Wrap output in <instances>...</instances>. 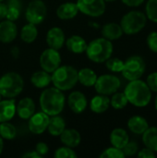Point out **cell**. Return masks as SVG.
Masks as SVG:
<instances>
[{"instance_id": "cell-25", "label": "cell", "mask_w": 157, "mask_h": 158, "mask_svg": "<svg viewBox=\"0 0 157 158\" xmlns=\"http://www.w3.org/2000/svg\"><path fill=\"white\" fill-rule=\"evenodd\" d=\"M31 84L38 89H44L49 86V84L52 82L51 75L47 71L42 69L37 70L32 73L31 76Z\"/></svg>"}, {"instance_id": "cell-47", "label": "cell", "mask_w": 157, "mask_h": 158, "mask_svg": "<svg viewBox=\"0 0 157 158\" xmlns=\"http://www.w3.org/2000/svg\"><path fill=\"white\" fill-rule=\"evenodd\" d=\"M105 2H113V1H116V0H105Z\"/></svg>"}, {"instance_id": "cell-11", "label": "cell", "mask_w": 157, "mask_h": 158, "mask_svg": "<svg viewBox=\"0 0 157 158\" xmlns=\"http://www.w3.org/2000/svg\"><path fill=\"white\" fill-rule=\"evenodd\" d=\"M61 64V56L58 50L47 48L40 56V66L48 73H53Z\"/></svg>"}, {"instance_id": "cell-8", "label": "cell", "mask_w": 157, "mask_h": 158, "mask_svg": "<svg viewBox=\"0 0 157 158\" xmlns=\"http://www.w3.org/2000/svg\"><path fill=\"white\" fill-rule=\"evenodd\" d=\"M121 81L118 77L112 74H104L97 77L94 84L95 91L104 95H112L120 88Z\"/></svg>"}, {"instance_id": "cell-21", "label": "cell", "mask_w": 157, "mask_h": 158, "mask_svg": "<svg viewBox=\"0 0 157 158\" xmlns=\"http://www.w3.org/2000/svg\"><path fill=\"white\" fill-rule=\"evenodd\" d=\"M16 114V105L12 99L0 101V123L10 121Z\"/></svg>"}, {"instance_id": "cell-22", "label": "cell", "mask_w": 157, "mask_h": 158, "mask_svg": "<svg viewBox=\"0 0 157 158\" xmlns=\"http://www.w3.org/2000/svg\"><path fill=\"white\" fill-rule=\"evenodd\" d=\"M130 136L126 130L122 128H116L110 133V143L112 146L123 149V147L129 143Z\"/></svg>"}, {"instance_id": "cell-41", "label": "cell", "mask_w": 157, "mask_h": 158, "mask_svg": "<svg viewBox=\"0 0 157 158\" xmlns=\"http://www.w3.org/2000/svg\"><path fill=\"white\" fill-rule=\"evenodd\" d=\"M155 156H156L155 152H154L153 150H151L148 147H145V148L142 149L138 153V157L141 158H155Z\"/></svg>"}, {"instance_id": "cell-30", "label": "cell", "mask_w": 157, "mask_h": 158, "mask_svg": "<svg viewBox=\"0 0 157 158\" xmlns=\"http://www.w3.org/2000/svg\"><path fill=\"white\" fill-rule=\"evenodd\" d=\"M6 5V19L11 21L17 20L21 14V5L19 0H9Z\"/></svg>"}, {"instance_id": "cell-26", "label": "cell", "mask_w": 157, "mask_h": 158, "mask_svg": "<svg viewBox=\"0 0 157 158\" xmlns=\"http://www.w3.org/2000/svg\"><path fill=\"white\" fill-rule=\"evenodd\" d=\"M65 129H66V122L62 117H60L59 115L50 117L47 126V131L50 135L54 137L59 136L64 131Z\"/></svg>"}, {"instance_id": "cell-24", "label": "cell", "mask_w": 157, "mask_h": 158, "mask_svg": "<svg viewBox=\"0 0 157 158\" xmlns=\"http://www.w3.org/2000/svg\"><path fill=\"white\" fill-rule=\"evenodd\" d=\"M67 48L73 54H82L85 52L87 43L83 37L80 35H72L65 42Z\"/></svg>"}, {"instance_id": "cell-28", "label": "cell", "mask_w": 157, "mask_h": 158, "mask_svg": "<svg viewBox=\"0 0 157 158\" xmlns=\"http://www.w3.org/2000/svg\"><path fill=\"white\" fill-rule=\"evenodd\" d=\"M142 135L144 146L157 153V127H149Z\"/></svg>"}, {"instance_id": "cell-29", "label": "cell", "mask_w": 157, "mask_h": 158, "mask_svg": "<svg viewBox=\"0 0 157 158\" xmlns=\"http://www.w3.org/2000/svg\"><path fill=\"white\" fill-rule=\"evenodd\" d=\"M38 36V29L32 23H27L20 30V39L26 44L33 43Z\"/></svg>"}, {"instance_id": "cell-32", "label": "cell", "mask_w": 157, "mask_h": 158, "mask_svg": "<svg viewBox=\"0 0 157 158\" xmlns=\"http://www.w3.org/2000/svg\"><path fill=\"white\" fill-rule=\"evenodd\" d=\"M128 104H129V101L124 93L116 92L115 94H112V97L110 98V106L114 109H117V110L125 108Z\"/></svg>"}, {"instance_id": "cell-38", "label": "cell", "mask_w": 157, "mask_h": 158, "mask_svg": "<svg viewBox=\"0 0 157 158\" xmlns=\"http://www.w3.org/2000/svg\"><path fill=\"white\" fill-rule=\"evenodd\" d=\"M146 43L152 52L157 53V31H152L148 34Z\"/></svg>"}, {"instance_id": "cell-45", "label": "cell", "mask_w": 157, "mask_h": 158, "mask_svg": "<svg viewBox=\"0 0 157 158\" xmlns=\"http://www.w3.org/2000/svg\"><path fill=\"white\" fill-rule=\"evenodd\" d=\"M3 148H4V142H3V139L0 136V155H1V153L3 151Z\"/></svg>"}, {"instance_id": "cell-46", "label": "cell", "mask_w": 157, "mask_h": 158, "mask_svg": "<svg viewBox=\"0 0 157 158\" xmlns=\"http://www.w3.org/2000/svg\"><path fill=\"white\" fill-rule=\"evenodd\" d=\"M155 110L157 111V95L155 97Z\"/></svg>"}, {"instance_id": "cell-34", "label": "cell", "mask_w": 157, "mask_h": 158, "mask_svg": "<svg viewBox=\"0 0 157 158\" xmlns=\"http://www.w3.org/2000/svg\"><path fill=\"white\" fill-rule=\"evenodd\" d=\"M105 63L107 69L114 73L121 72L123 66H124V61L117 57H109Z\"/></svg>"}, {"instance_id": "cell-10", "label": "cell", "mask_w": 157, "mask_h": 158, "mask_svg": "<svg viewBox=\"0 0 157 158\" xmlns=\"http://www.w3.org/2000/svg\"><path fill=\"white\" fill-rule=\"evenodd\" d=\"M79 12L90 17H100L105 12V0H77Z\"/></svg>"}, {"instance_id": "cell-36", "label": "cell", "mask_w": 157, "mask_h": 158, "mask_svg": "<svg viewBox=\"0 0 157 158\" xmlns=\"http://www.w3.org/2000/svg\"><path fill=\"white\" fill-rule=\"evenodd\" d=\"M54 156L56 158H76L78 156L73 150V148L64 145L56 150Z\"/></svg>"}, {"instance_id": "cell-18", "label": "cell", "mask_w": 157, "mask_h": 158, "mask_svg": "<svg viewBox=\"0 0 157 158\" xmlns=\"http://www.w3.org/2000/svg\"><path fill=\"white\" fill-rule=\"evenodd\" d=\"M56 16L59 19L62 20H68V19H74L78 13H79V8L77 6L76 3L73 2H66L61 4L57 8H56Z\"/></svg>"}, {"instance_id": "cell-15", "label": "cell", "mask_w": 157, "mask_h": 158, "mask_svg": "<svg viewBox=\"0 0 157 158\" xmlns=\"http://www.w3.org/2000/svg\"><path fill=\"white\" fill-rule=\"evenodd\" d=\"M18 35V28L14 21L6 19L0 22V42L9 44L13 42Z\"/></svg>"}, {"instance_id": "cell-4", "label": "cell", "mask_w": 157, "mask_h": 158, "mask_svg": "<svg viewBox=\"0 0 157 158\" xmlns=\"http://www.w3.org/2000/svg\"><path fill=\"white\" fill-rule=\"evenodd\" d=\"M54 87L61 91L73 89L78 83V70L69 65L59 66L51 75Z\"/></svg>"}, {"instance_id": "cell-1", "label": "cell", "mask_w": 157, "mask_h": 158, "mask_svg": "<svg viewBox=\"0 0 157 158\" xmlns=\"http://www.w3.org/2000/svg\"><path fill=\"white\" fill-rule=\"evenodd\" d=\"M39 103L42 111L52 117L59 115L63 111L66 104V97L63 91L56 87H46L40 95Z\"/></svg>"}, {"instance_id": "cell-39", "label": "cell", "mask_w": 157, "mask_h": 158, "mask_svg": "<svg viewBox=\"0 0 157 158\" xmlns=\"http://www.w3.org/2000/svg\"><path fill=\"white\" fill-rule=\"evenodd\" d=\"M146 83L152 92L157 94V71L148 75L146 79Z\"/></svg>"}, {"instance_id": "cell-5", "label": "cell", "mask_w": 157, "mask_h": 158, "mask_svg": "<svg viewBox=\"0 0 157 158\" xmlns=\"http://www.w3.org/2000/svg\"><path fill=\"white\" fill-rule=\"evenodd\" d=\"M24 88L22 77L14 71L5 73L0 78V94L4 98L12 99L18 96Z\"/></svg>"}, {"instance_id": "cell-6", "label": "cell", "mask_w": 157, "mask_h": 158, "mask_svg": "<svg viewBox=\"0 0 157 158\" xmlns=\"http://www.w3.org/2000/svg\"><path fill=\"white\" fill-rule=\"evenodd\" d=\"M147 23V17L145 13L138 10H131L126 13L121 20L120 26L125 34L134 35L142 31Z\"/></svg>"}, {"instance_id": "cell-48", "label": "cell", "mask_w": 157, "mask_h": 158, "mask_svg": "<svg viewBox=\"0 0 157 158\" xmlns=\"http://www.w3.org/2000/svg\"><path fill=\"white\" fill-rule=\"evenodd\" d=\"M1 98H2V96H1V94H0V101H1V100H2V99H1Z\"/></svg>"}, {"instance_id": "cell-14", "label": "cell", "mask_w": 157, "mask_h": 158, "mask_svg": "<svg viewBox=\"0 0 157 158\" xmlns=\"http://www.w3.org/2000/svg\"><path fill=\"white\" fill-rule=\"evenodd\" d=\"M46 44L50 48L60 50L66 42V36L62 29L59 27L51 28L46 33Z\"/></svg>"}, {"instance_id": "cell-42", "label": "cell", "mask_w": 157, "mask_h": 158, "mask_svg": "<svg viewBox=\"0 0 157 158\" xmlns=\"http://www.w3.org/2000/svg\"><path fill=\"white\" fill-rule=\"evenodd\" d=\"M121 1H122L123 4H125L126 6H130V7L139 6L144 2V0H121Z\"/></svg>"}, {"instance_id": "cell-23", "label": "cell", "mask_w": 157, "mask_h": 158, "mask_svg": "<svg viewBox=\"0 0 157 158\" xmlns=\"http://www.w3.org/2000/svg\"><path fill=\"white\" fill-rule=\"evenodd\" d=\"M123 31L120 24L116 22H109L103 26L102 36L109 41H116L123 35Z\"/></svg>"}, {"instance_id": "cell-12", "label": "cell", "mask_w": 157, "mask_h": 158, "mask_svg": "<svg viewBox=\"0 0 157 158\" xmlns=\"http://www.w3.org/2000/svg\"><path fill=\"white\" fill-rule=\"evenodd\" d=\"M50 116L43 111L35 112L28 119L29 131L33 134H42L47 130Z\"/></svg>"}, {"instance_id": "cell-19", "label": "cell", "mask_w": 157, "mask_h": 158, "mask_svg": "<svg viewBox=\"0 0 157 158\" xmlns=\"http://www.w3.org/2000/svg\"><path fill=\"white\" fill-rule=\"evenodd\" d=\"M110 106V98L107 95L100 94L93 96L90 102V108L93 113L102 114L105 112Z\"/></svg>"}, {"instance_id": "cell-31", "label": "cell", "mask_w": 157, "mask_h": 158, "mask_svg": "<svg viewBox=\"0 0 157 158\" xmlns=\"http://www.w3.org/2000/svg\"><path fill=\"white\" fill-rule=\"evenodd\" d=\"M0 136L3 140H13L17 136V131L13 124L8 121L0 123Z\"/></svg>"}, {"instance_id": "cell-35", "label": "cell", "mask_w": 157, "mask_h": 158, "mask_svg": "<svg viewBox=\"0 0 157 158\" xmlns=\"http://www.w3.org/2000/svg\"><path fill=\"white\" fill-rule=\"evenodd\" d=\"M100 158H124L125 155L122 151V149L111 146L106 148L102 152V154L99 156Z\"/></svg>"}, {"instance_id": "cell-2", "label": "cell", "mask_w": 157, "mask_h": 158, "mask_svg": "<svg viewBox=\"0 0 157 158\" xmlns=\"http://www.w3.org/2000/svg\"><path fill=\"white\" fill-rule=\"evenodd\" d=\"M124 94L129 103L136 107H145L152 100V91L141 79L130 81L125 87Z\"/></svg>"}, {"instance_id": "cell-27", "label": "cell", "mask_w": 157, "mask_h": 158, "mask_svg": "<svg viewBox=\"0 0 157 158\" xmlns=\"http://www.w3.org/2000/svg\"><path fill=\"white\" fill-rule=\"evenodd\" d=\"M97 80L96 73L90 68H83L78 71V82L85 87H93Z\"/></svg>"}, {"instance_id": "cell-44", "label": "cell", "mask_w": 157, "mask_h": 158, "mask_svg": "<svg viewBox=\"0 0 157 158\" xmlns=\"http://www.w3.org/2000/svg\"><path fill=\"white\" fill-rule=\"evenodd\" d=\"M6 5L0 2V21L6 19Z\"/></svg>"}, {"instance_id": "cell-33", "label": "cell", "mask_w": 157, "mask_h": 158, "mask_svg": "<svg viewBox=\"0 0 157 158\" xmlns=\"http://www.w3.org/2000/svg\"><path fill=\"white\" fill-rule=\"evenodd\" d=\"M145 15L148 19L157 23V0H148L145 6Z\"/></svg>"}, {"instance_id": "cell-17", "label": "cell", "mask_w": 157, "mask_h": 158, "mask_svg": "<svg viewBox=\"0 0 157 158\" xmlns=\"http://www.w3.org/2000/svg\"><path fill=\"white\" fill-rule=\"evenodd\" d=\"M59 137L63 145L70 148H76L81 142V134L75 129H65Z\"/></svg>"}, {"instance_id": "cell-13", "label": "cell", "mask_w": 157, "mask_h": 158, "mask_svg": "<svg viewBox=\"0 0 157 158\" xmlns=\"http://www.w3.org/2000/svg\"><path fill=\"white\" fill-rule=\"evenodd\" d=\"M68 106L73 113L81 114L86 109L88 101L84 94L80 91H74L71 92L68 97Z\"/></svg>"}, {"instance_id": "cell-9", "label": "cell", "mask_w": 157, "mask_h": 158, "mask_svg": "<svg viewBox=\"0 0 157 158\" xmlns=\"http://www.w3.org/2000/svg\"><path fill=\"white\" fill-rule=\"evenodd\" d=\"M47 7L42 0L31 1L25 10V18L29 23L34 25L41 24L46 18Z\"/></svg>"}, {"instance_id": "cell-20", "label": "cell", "mask_w": 157, "mask_h": 158, "mask_svg": "<svg viewBox=\"0 0 157 158\" xmlns=\"http://www.w3.org/2000/svg\"><path fill=\"white\" fill-rule=\"evenodd\" d=\"M128 129L134 134L142 135L150 126L147 119L142 116H133L128 120Z\"/></svg>"}, {"instance_id": "cell-40", "label": "cell", "mask_w": 157, "mask_h": 158, "mask_svg": "<svg viewBox=\"0 0 157 158\" xmlns=\"http://www.w3.org/2000/svg\"><path fill=\"white\" fill-rule=\"evenodd\" d=\"M34 150L37 152V154H38L41 157H43V156H45V155L48 154V152H49V147H48V145H47L45 143L39 142V143H36L35 149H34Z\"/></svg>"}, {"instance_id": "cell-7", "label": "cell", "mask_w": 157, "mask_h": 158, "mask_svg": "<svg viewBox=\"0 0 157 158\" xmlns=\"http://www.w3.org/2000/svg\"><path fill=\"white\" fill-rule=\"evenodd\" d=\"M146 65L144 59L140 56H132L124 61L122 69V75L128 81H134L141 79L145 73Z\"/></svg>"}, {"instance_id": "cell-43", "label": "cell", "mask_w": 157, "mask_h": 158, "mask_svg": "<svg viewBox=\"0 0 157 158\" xmlns=\"http://www.w3.org/2000/svg\"><path fill=\"white\" fill-rule=\"evenodd\" d=\"M22 157L24 158H41V156L37 154L35 150L33 151H28L27 153L22 155Z\"/></svg>"}, {"instance_id": "cell-37", "label": "cell", "mask_w": 157, "mask_h": 158, "mask_svg": "<svg viewBox=\"0 0 157 158\" xmlns=\"http://www.w3.org/2000/svg\"><path fill=\"white\" fill-rule=\"evenodd\" d=\"M125 157L126 156H132L134 155H136L139 151V145L137 144V143L135 142H130L129 141V143L123 147L122 149Z\"/></svg>"}, {"instance_id": "cell-49", "label": "cell", "mask_w": 157, "mask_h": 158, "mask_svg": "<svg viewBox=\"0 0 157 158\" xmlns=\"http://www.w3.org/2000/svg\"><path fill=\"white\" fill-rule=\"evenodd\" d=\"M2 1H3V0H0V2H2Z\"/></svg>"}, {"instance_id": "cell-3", "label": "cell", "mask_w": 157, "mask_h": 158, "mask_svg": "<svg viewBox=\"0 0 157 158\" xmlns=\"http://www.w3.org/2000/svg\"><path fill=\"white\" fill-rule=\"evenodd\" d=\"M113 44L111 41L101 37L87 44L85 50L87 57L94 63H105L113 54Z\"/></svg>"}, {"instance_id": "cell-16", "label": "cell", "mask_w": 157, "mask_h": 158, "mask_svg": "<svg viewBox=\"0 0 157 158\" xmlns=\"http://www.w3.org/2000/svg\"><path fill=\"white\" fill-rule=\"evenodd\" d=\"M16 113L21 118L28 120L35 113V103L31 97H24L16 106Z\"/></svg>"}]
</instances>
